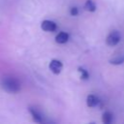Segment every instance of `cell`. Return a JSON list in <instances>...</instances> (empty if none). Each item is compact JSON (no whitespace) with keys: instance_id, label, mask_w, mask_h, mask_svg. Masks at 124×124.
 <instances>
[{"instance_id":"2","label":"cell","mask_w":124,"mask_h":124,"mask_svg":"<svg viewBox=\"0 0 124 124\" xmlns=\"http://www.w3.org/2000/svg\"><path fill=\"white\" fill-rule=\"evenodd\" d=\"M120 39H121L120 33L116 30H113L108 35V37L106 39V43L109 46H114L120 42Z\"/></svg>"},{"instance_id":"1","label":"cell","mask_w":124,"mask_h":124,"mask_svg":"<svg viewBox=\"0 0 124 124\" xmlns=\"http://www.w3.org/2000/svg\"><path fill=\"white\" fill-rule=\"evenodd\" d=\"M3 88L10 93H16L20 90V83L19 81L15 78H5L2 81Z\"/></svg>"},{"instance_id":"6","label":"cell","mask_w":124,"mask_h":124,"mask_svg":"<svg viewBox=\"0 0 124 124\" xmlns=\"http://www.w3.org/2000/svg\"><path fill=\"white\" fill-rule=\"evenodd\" d=\"M29 112L31 113V115H32V117H33V119H34V121L35 122H37V123H43L44 122V119H43V116H42V114L35 108H29Z\"/></svg>"},{"instance_id":"12","label":"cell","mask_w":124,"mask_h":124,"mask_svg":"<svg viewBox=\"0 0 124 124\" xmlns=\"http://www.w3.org/2000/svg\"><path fill=\"white\" fill-rule=\"evenodd\" d=\"M70 14H71V16H77L78 15V9L77 7H72V8L70 9Z\"/></svg>"},{"instance_id":"8","label":"cell","mask_w":124,"mask_h":124,"mask_svg":"<svg viewBox=\"0 0 124 124\" xmlns=\"http://www.w3.org/2000/svg\"><path fill=\"white\" fill-rule=\"evenodd\" d=\"M113 120V115L110 111H105L102 115V121L105 124H110Z\"/></svg>"},{"instance_id":"3","label":"cell","mask_w":124,"mask_h":124,"mask_svg":"<svg viewBox=\"0 0 124 124\" xmlns=\"http://www.w3.org/2000/svg\"><path fill=\"white\" fill-rule=\"evenodd\" d=\"M48 68L49 70L55 74V75H58L61 73L62 69H63V64L60 60H57V59H52L50 62H49V65H48Z\"/></svg>"},{"instance_id":"11","label":"cell","mask_w":124,"mask_h":124,"mask_svg":"<svg viewBox=\"0 0 124 124\" xmlns=\"http://www.w3.org/2000/svg\"><path fill=\"white\" fill-rule=\"evenodd\" d=\"M78 72H79V74H80V78H82V79H84V80H86V79H88V78H89V73L87 72V70H85L84 68H82V67H78Z\"/></svg>"},{"instance_id":"7","label":"cell","mask_w":124,"mask_h":124,"mask_svg":"<svg viewBox=\"0 0 124 124\" xmlns=\"http://www.w3.org/2000/svg\"><path fill=\"white\" fill-rule=\"evenodd\" d=\"M69 41V34L66 32H59L55 36V42L57 44H65Z\"/></svg>"},{"instance_id":"4","label":"cell","mask_w":124,"mask_h":124,"mask_svg":"<svg viewBox=\"0 0 124 124\" xmlns=\"http://www.w3.org/2000/svg\"><path fill=\"white\" fill-rule=\"evenodd\" d=\"M41 28L46 32H53L57 29V24L52 20H43L41 23Z\"/></svg>"},{"instance_id":"9","label":"cell","mask_w":124,"mask_h":124,"mask_svg":"<svg viewBox=\"0 0 124 124\" xmlns=\"http://www.w3.org/2000/svg\"><path fill=\"white\" fill-rule=\"evenodd\" d=\"M109 63L112 65H120L124 63V54H120L117 56H114L113 58L109 59Z\"/></svg>"},{"instance_id":"10","label":"cell","mask_w":124,"mask_h":124,"mask_svg":"<svg viewBox=\"0 0 124 124\" xmlns=\"http://www.w3.org/2000/svg\"><path fill=\"white\" fill-rule=\"evenodd\" d=\"M84 9L86 11H88V12H95L97 7H96L95 3L92 0H87L85 2V4H84Z\"/></svg>"},{"instance_id":"5","label":"cell","mask_w":124,"mask_h":124,"mask_svg":"<svg viewBox=\"0 0 124 124\" xmlns=\"http://www.w3.org/2000/svg\"><path fill=\"white\" fill-rule=\"evenodd\" d=\"M100 103V100L99 98L96 96V95H93V94H90L87 96L86 98V105L89 107V108H94L96 106H98Z\"/></svg>"}]
</instances>
